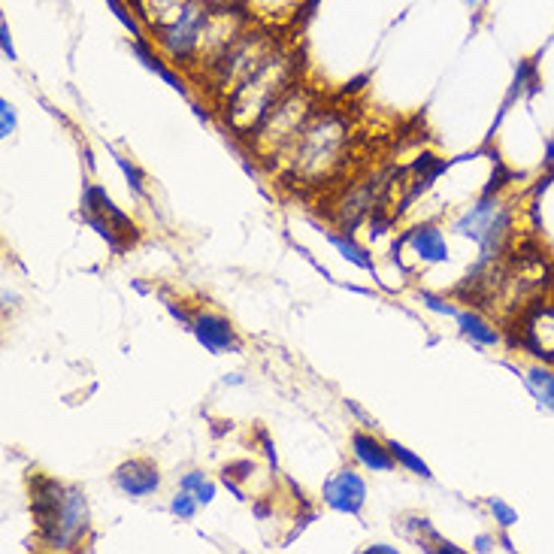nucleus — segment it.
<instances>
[{
  "mask_svg": "<svg viewBox=\"0 0 554 554\" xmlns=\"http://www.w3.org/2000/svg\"><path fill=\"white\" fill-rule=\"evenodd\" d=\"M109 10H113V16L125 25V31H131V40H140L143 37V28L137 22V16L131 13V4H125V0H106Z\"/></svg>",
  "mask_w": 554,
  "mask_h": 554,
  "instance_id": "b1692460",
  "label": "nucleus"
},
{
  "mask_svg": "<svg viewBox=\"0 0 554 554\" xmlns=\"http://www.w3.org/2000/svg\"><path fill=\"white\" fill-rule=\"evenodd\" d=\"M191 494L197 497V503H200V506H209V503L215 500V482H209V479H206V482H203L197 491H191Z\"/></svg>",
  "mask_w": 554,
  "mask_h": 554,
  "instance_id": "c756f323",
  "label": "nucleus"
},
{
  "mask_svg": "<svg viewBox=\"0 0 554 554\" xmlns=\"http://www.w3.org/2000/svg\"><path fill=\"white\" fill-rule=\"evenodd\" d=\"M324 240L334 246L349 264H355L358 270H364V273H376V261H373V255L364 249V246H358L355 240H352V234H340V231H324Z\"/></svg>",
  "mask_w": 554,
  "mask_h": 554,
  "instance_id": "6ab92c4d",
  "label": "nucleus"
},
{
  "mask_svg": "<svg viewBox=\"0 0 554 554\" xmlns=\"http://www.w3.org/2000/svg\"><path fill=\"white\" fill-rule=\"evenodd\" d=\"M418 300L424 303V309H430L436 315H446V318H458V312H461V306H455L449 297H439V294H430V291H421Z\"/></svg>",
  "mask_w": 554,
  "mask_h": 554,
  "instance_id": "393cba45",
  "label": "nucleus"
},
{
  "mask_svg": "<svg viewBox=\"0 0 554 554\" xmlns=\"http://www.w3.org/2000/svg\"><path fill=\"white\" fill-rule=\"evenodd\" d=\"M203 482H206V473H203V470H188V473H182L179 488H185V491H197Z\"/></svg>",
  "mask_w": 554,
  "mask_h": 554,
  "instance_id": "cd10ccee",
  "label": "nucleus"
},
{
  "mask_svg": "<svg viewBox=\"0 0 554 554\" xmlns=\"http://www.w3.org/2000/svg\"><path fill=\"white\" fill-rule=\"evenodd\" d=\"M243 382H246V379H243L240 373H228V376H225V385H243Z\"/></svg>",
  "mask_w": 554,
  "mask_h": 554,
  "instance_id": "2f4dec72",
  "label": "nucleus"
},
{
  "mask_svg": "<svg viewBox=\"0 0 554 554\" xmlns=\"http://www.w3.org/2000/svg\"><path fill=\"white\" fill-rule=\"evenodd\" d=\"M388 449H391V455H394V461H397V467H403L406 473H412V476H421V479H433V473H430V467L421 461V455H415L412 449H406L403 442H397V439H388Z\"/></svg>",
  "mask_w": 554,
  "mask_h": 554,
  "instance_id": "aec40b11",
  "label": "nucleus"
},
{
  "mask_svg": "<svg viewBox=\"0 0 554 554\" xmlns=\"http://www.w3.org/2000/svg\"><path fill=\"white\" fill-rule=\"evenodd\" d=\"M82 212H94V215H103L109 225L116 228V234L122 237V243H134L137 240V225L134 221L113 203V197L106 194L103 185H94V182H85L82 185Z\"/></svg>",
  "mask_w": 554,
  "mask_h": 554,
  "instance_id": "9b49d317",
  "label": "nucleus"
},
{
  "mask_svg": "<svg viewBox=\"0 0 554 554\" xmlns=\"http://www.w3.org/2000/svg\"><path fill=\"white\" fill-rule=\"evenodd\" d=\"M16 300H19L16 294H10V291H4V306H7V309H10V306H16Z\"/></svg>",
  "mask_w": 554,
  "mask_h": 554,
  "instance_id": "72a5a7b5",
  "label": "nucleus"
},
{
  "mask_svg": "<svg viewBox=\"0 0 554 554\" xmlns=\"http://www.w3.org/2000/svg\"><path fill=\"white\" fill-rule=\"evenodd\" d=\"M131 52H134V55L143 61V67H146V70H152V73H155L158 79H164V82H167L173 91H179L182 97H188V88H185V82H182V79H179V76L170 70V64H164V58H161L158 52H152V46H149L143 37H140V40H131Z\"/></svg>",
  "mask_w": 554,
  "mask_h": 554,
  "instance_id": "f3484780",
  "label": "nucleus"
},
{
  "mask_svg": "<svg viewBox=\"0 0 554 554\" xmlns=\"http://www.w3.org/2000/svg\"><path fill=\"white\" fill-rule=\"evenodd\" d=\"M497 536L494 533H479L476 539H473V551H479V554H488V551H494L497 548Z\"/></svg>",
  "mask_w": 554,
  "mask_h": 554,
  "instance_id": "c85d7f7f",
  "label": "nucleus"
},
{
  "mask_svg": "<svg viewBox=\"0 0 554 554\" xmlns=\"http://www.w3.org/2000/svg\"><path fill=\"white\" fill-rule=\"evenodd\" d=\"M0 46H4V58H7V61H19V55H16V46H13V34H10V25H7V19H0Z\"/></svg>",
  "mask_w": 554,
  "mask_h": 554,
  "instance_id": "bb28decb",
  "label": "nucleus"
},
{
  "mask_svg": "<svg viewBox=\"0 0 554 554\" xmlns=\"http://www.w3.org/2000/svg\"><path fill=\"white\" fill-rule=\"evenodd\" d=\"M191 334L209 355H237L243 349L234 324L218 312H194Z\"/></svg>",
  "mask_w": 554,
  "mask_h": 554,
  "instance_id": "1a4fd4ad",
  "label": "nucleus"
},
{
  "mask_svg": "<svg viewBox=\"0 0 554 554\" xmlns=\"http://www.w3.org/2000/svg\"><path fill=\"white\" fill-rule=\"evenodd\" d=\"M279 43L267 31H243L212 67H206L209 88L218 94V100H225L231 91H237L273 52Z\"/></svg>",
  "mask_w": 554,
  "mask_h": 554,
  "instance_id": "423d86ee",
  "label": "nucleus"
},
{
  "mask_svg": "<svg viewBox=\"0 0 554 554\" xmlns=\"http://www.w3.org/2000/svg\"><path fill=\"white\" fill-rule=\"evenodd\" d=\"M382 188H385L382 176H370V179H364L361 185L349 188V194L340 200V206H337V212H334V218L340 221V231L352 234L370 212H376V203H379V197H382Z\"/></svg>",
  "mask_w": 554,
  "mask_h": 554,
  "instance_id": "9d476101",
  "label": "nucleus"
},
{
  "mask_svg": "<svg viewBox=\"0 0 554 554\" xmlns=\"http://www.w3.org/2000/svg\"><path fill=\"white\" fill-rule=\"evenodd\" d=\"M128 4H134V13L158 34L173 22H179L194 0H128Z\"/></svg>",
  "mask_w": 554,
  "mask_h": 554,
  "instance_id": "2eb2a0df",
  "label": "nucleus"
},
{
  "mask_svg": "<svg viewBox=\"0 0 554 554\" xmlns=\"http://www.w3.org/2000/svg\"><path fill=\"white\" fill-rule=\"evenodd\" d=\"M458 330H461V337H467L476 349H494V346H500L503 343V334H500V327L491 321V318H485L479 309H461L458 312Z\"/></svg>",
  "mask_w": 554,
  "mask_h": 554,
  "instance_id": "dca6fc26",
  "label": "nucleus"
},
{
  "mask_svg": "<svg viewBox=\"0 0 554 554\" xmlns=\"http://www.w3.org/2000/svg\"><path fill=\"white\" fill-rule=\"evenodd\" d=\"M291 85H294V55L276 49L237 91L221 100L225 122L237 137H249Z\"/></svg>",
  "mask_w": 554,
  "mask_h": 554,
  "instance_id": "7ed1b4c3",
  "label": "nucleus"
},
{
  "mask_svg": "<svg viewBox=\"0 0 554 554\" xmlns=\"http://www.w3.org/2000/svg\"><path fill=\"white\" fill-rule=\"evenodd\" d=\"M512 343L542 364H554V300H530L518 309Z\"/></svg>",
  "mask_w": 554,
  "mask_h": 554,
  "instance_id": "0eeeda50",
  "label": "nucleus"
},
{
  "mask_svg": "<svg viewBox=\"0 0 554 554\" xmlns=\"http://www.w3.org/2000/svg\"><path fill=\"white\" fill-rule=\"evenodd\" d=\"M321 500H324L327 509L358 518L364 512V506H367V482L352 467H346V470L334 473V476L324 482Z\"/></svg>",
  "mask_w": 554,
  "mask_h": 554,
  "instance_id": "6e6552de",
  "label": "nucleus"
},
{
  "mask_svg": "<svg viewBox=\"0 0 554 554\" xmlns=\"http://www.w3.org/2000/svg\"><path fill=\"white\" fill-rule=\"evenodd\" d=\"M349 446H352V455L355 461L364 467V470H373V473H394L397 470V461L388 449V442L376 439L373 433L367 430H355L349 436Z\"/></svg>",
  "mask_w": 554,
  "mask_h": 554,
  "instance_id": "4468645a",
  "label": "nucleus"
},
{
  "mask_svg": "<svg viewBox=\"0 0 554 554\" xmlns=\"http://www.w3.org/2000/svg\"><path fill=\"white\" fill-rule=\"evenodd\" d=\"M352 146V122L340 109H318L309 125L297 134L288 152L279 158L288 182L300 188H318L334 176Z\"/></svg>",
  "mask_w": 554,
  "mask_h": 554,
  "instance_id": "f257e3e1",
  "label": "nucleus"
},
{
  "mask_svg": "<svg viewBox=\"0 0 554 554\" xmlns=\"http://www.w3.org/2000/svg\"><path fill=\"white\" fill-rule=\"evenodd\" d=\"M418 264H446L449 261V240L439 225H418L403 234L400 240Z\"/></svg>",
  "mask_w": 554,
  "mask_h": 554,
  "instance_id": "ddd939ff",
  "label": "nucleus"
},
{
  "mask_svg": "<svg viewBox=\"0 0 554 554\" xmlns=\"http://www.w3.org/2000/svg\"><path fill=\"white\" fill-rule=\"evenodd\" d=\"M197 509H200L197 497H194L191 491H185V488H179V491L173 494V500H170V512H173L179 521H194Z\"/></svg>",
  "mask_w": 554,
  "mask_h": 554,
  "instance_id": "4be33fe9",
  "label": "nucleus"
},
{
  "mask_svg": "<svg viewBox=\"0 0 554 554\" xmlns=\"http://www.w3.org/2000/svg\"><path fill=\"white\" fill-rule=\"evenodd\" d=\"M524 385L542 409L554 412V370H551V364H536V367L524 370Z\"/></svg>",
  "mask_w": 554,
  "mask_h": 554,
  "instance_id": "a211bd4d",
  "label": "nucleus"
},
{
  "mask_svg": "<svg viewBox=\"0 0 554 554\" xmlns=\"http://www.w3.org/2000/svg\"><path fill=\"white\" fill-rule=\"evenodd\" d=\"M500 545H503V551H515V545H512V539L506 536V530L500 533Z\"/></svg>",
  "mask_w": 554,
  "mask_h": 554,
  "instance_id": "473e14b6",
  "label": "nucleus"
},
{
  "mask_svg": "<svg viewBox=\"0 0 554 554\" xmlns=\"http://www.w3.org/2000/svg\"><path fill=\"white\" fill-rule=\"evenodd\" d=\"M467 4H470V7H476V4H479V0H467Z\"/></svg>",
  "mask_w": 554,
  "mask_h": 554,
  "instance_id": "f704fd0d",
  "label": "nucleus"
},
{
  "mask_svg": "<svg viewBox=\"0 0 554 554\" xmlns=\"http://www.w3.org/2000/svg\"><path fill=\"white\" fill-rule=\"evenodd\" d=\"M19 128V113L10 100H0V140H10Z\"/></svg>",
  "mask_w": 554,
  "mask_h": 554,
  "instance_id": "a878e982",
  "label": "nucleus"
},
{
  "mask_svg": "<svg viewBox=\"0 0 554 554\" xmlns=\"http://www.w3.org/2000/svg\"><path fill=\"white\" fill-rule=\"evenodd\" d=\"M315 113H318L315 94L306 91L303 85H291L273 103V109L261 119V125L249 134V143H252L255 155L264 158L267 164H273V158L279 161Z\"/></svg>",
  "mask_w": 554,
  "mask_h": 554,
  "instance_id": "20e7f679",
  "label": "nucleus"
},
{
  "mask_svg": "<svg viewBox=\"0 0 554 554\" xmlns=\"http://www.w3.org/2000/svg\"><path fill=\"white\" fill-rule=\"evenodd\" d=\"M364 554H397V548L394 545H385V542H373V545L364 548Z\"/></svg>",
  "mask_w": 554,
  "mask_h": 554,
  "instance_id": "7c9ffc66",
  "label": "nucleus"
},
{
  "mask_svg": "<svg viewBox=\"0 0 554 554\" xmlns=\"http://www.w3.org/2000/svg\"><path fill=\"white\" fill-rule=\"evenodd\" d=\"M113 158H116L119 170L125 173V179H128V185H131V194H134L137 200H143V197H146V176L140 173V167H137L134 161H128L125 155H113Z\"/></svg>",
  "mask_w": 554,
  "mask_h": 554,
  "instance_id": "412c9836",
  "label": "nucleus"
},
{
  "mask_svg": "<svg viewBox=\"0 0 554 554\" xmlns=\"http://www.w3.org/2000/svg\"><path fill=\"white\" fill-rule=\"evenodd\" d=\"M31 512L37 539L49 551H76L91 530V509L82 488L61 485L49 476H31Z\"/></svg>",
  "mask_w": 554,
  "mask_h": 554,
  "instance_id": "f03ea898",
  "label": "nucleus"
},
{
  "mask_svg": "<svg viewBox=\"0 0 554 554\" xmlns=\"http://www.w3.org/2000/svg\"><path fill=\"white\" fill-rule=\"evenodd\" d=\"M485 506H488L491 518L497 521V527H500V530H512V527L518 524V512H515L506 500H500V497H488V500H485Z\"/></svg>",
  "mask_w": 554,
  "mask_h": 554,
  "instance_id": "5701e85b",
  "label": "nucleus"
},
{
  "mask_svg": "<svg viewBox=\"0 0 554 554\" xmlns=\"http://www.w3.org/2000/svg\"><path fill=\"white\" fill-rule=\"evenodd\" d=\"M452 231L479 246L476 264H494L506 255V246L515 234V209L500 194L485 191L452 221Z\"/></svg>",
  "mask_w": 554,
  "mask_h": 554,
  "instance_id": "39448f33",
  "label": "nucleus"
},
{
  "mask_svg": "<svg viewBox=\"0 0 554 554\" xmlns=\"http://www.w3.org/2000/svg\"><path fill=\"white\" fill-rule=\"evenodd\" d=\"M113 485L134 500H146L152 494H158L161 488V473L152 461H125L116 473H113Z\"/></svg>",
  "mask_w": 554,
  "mask_h": 554,
  "instance_id": "f8f14e48",
  "label": "nucleus"
}]
</instances>
